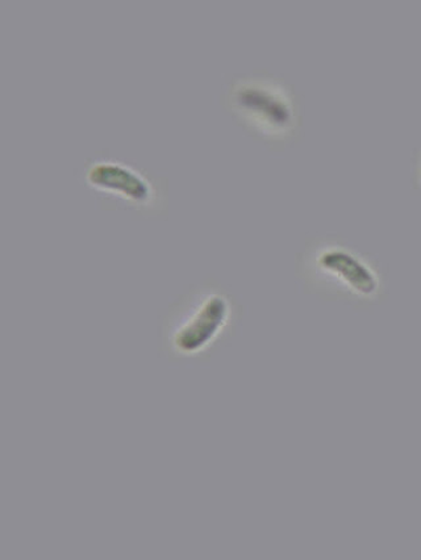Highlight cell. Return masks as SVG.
Returning a JSON list of instances; mask_svg holds the SVG:
<instances>
[{
    "label": "cell",
    "instance_id": "obj_2",
    "mask_svg": "<svg viewBox=\"0 0 421 560\" xmlns=\"http://www.w3.org/2000/svg\"><path fill=\"white\" fill-rule=\"evenodd\" d=\"M229 103L233 114L267 139L284 140L295 130V104L280 83L264 78L238 81L230 91Z\"/></svg>",
    "mask_w": 421,
    "mask_h": 560
},
{
    "label": "cell",
    "instance_id": "obj_1",
    "mask_svg": "<svg viewBox=\"0 0 421 560\" xmlns=\"http://www.w3.org/2000/svg\"><path fill=\"white\" fill-rule=\"evenodd\" d=\"M237 316V305L226 292L215 288L192 291L168 311L162 345L174 360H199L231 335Z\"/></svg>",
    "mask_w": 421,
    "mask_h": 560
},
{
    "label": "cell",
    "instance_id": "obj_4",
    "mask_svg": "<svg viewBox=\"0 0 421 560\" xmlns=\"http://www.w3.org/2000/svg\"><path fill=\"white\" fill-rule=\"evenodd\" d=\"M89 188L139 212L157 211L162 194L140 168L114 159H96L84 171Z\"/></svg>",
    "mask_w": 421,
    "mask_h": 560
},
{
    "label": "cell",
    "instance_id": "obj_5",
    "mask_svg": "<svg viewBox=\"0 0 421 560\" xmlns=\"http://www.w3.org/2000/svg\"><path fill=\"white\" fill-rule=\"evenodd\" d=\"M419 180H420V185H421V160H420V165H419Z\"/></svg>",
    "mask_w": 421,
    "mask_h": 560
},
{
    "label": "cell",
    "instance_id": "obj_3",
    "mask_svg": "<svg viewBox=\"0 0 421 560\" xmlns=\"http://www.w3.org/2000/svg\"><path fill=\"white\" fill-rule=\"evenodd\" d=\"M304 273L316 288L354 301H373L381 291V278L373 266L341 246L320 247L308 257Z\"/></svg>",
    "mask_w": 421,
    "mask_h": 560
}]
</instances>
